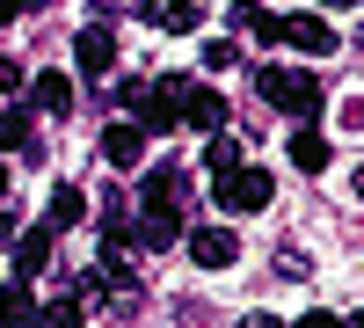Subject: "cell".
Masks as SVG:
<instances>
[{
    "label": "cell",
    "mask_w": 364,
    "mask_h": 328,
    "mask_svg": "<svg viewBox=\"0 0 364 328\" xmlns=\"http://www.w3.org/2000/svg\"><path fill=\"white\" fill-rule=\"evenodd\" d=\"M291 168H299V175H321V168H328V132L299 125V132H291Z\"/></svg>",
    "instance_id": "13"
},
{
    "label": "cell",
    "mask_w": 364,
    "mask_h": 328,
    "mask_svg": "<svg viewBox=\"0 0 364 328\" xmlns=\"http://www.w3.org/2000/svg\"><path fill=\"white\" fill-rule=\"evenodd\" d=\"M204 168H211V183H219V175H233V168H240V139L211 132V146H204Z\"/></svg>",
    "instance_id": "16"
},
{
    "label": "cell",
    "mask_w": 364,
    "mask_h": 328,
    "mask_svg": "<svg viewBox=\"0 0 364 328\" xmlns=\"http://www.w3.org/2000/svg\"><path fill=\"white\" fill-rule=\"evenodd\" d=\"M0 197H8V161H0Z\"/></svg>",
    "instance_id": "27"
},
{
    "label": "cell",
    "mask_w": 364,
    "mask_h": 328,
    "mask_svg": "<svg viewBox=\"0 0 364 328\" xmlns=\"http://www.w3.org/2000/svg\"><path fill=\"white\" fill-rule=\"evenodd\" d=\"M182 241V212H175V204H154V212H139V226H132V248H175Z\"/></svg>",
    "instance_id": "6"
},
{
    "label": "cell",
    "mask_w": 364,
    "mask_h": 328,
    "mask_svg": "<svg viewBox=\"0 0 364 328\" xmlns=\"http://www.w3.org/2000/svg\"><path fill=\"white\" fill-rule=\"evenodd\" d=\"M211 197H219V212H262L269 197H277V175L269 168H233L211 183Z\"/></svg>",
    "instance_id": "2"
},
{
    "label": "cell",
    "mask_w": 364,
    "mask_h": 328,
    "mask_svg": "<svg viewBox=\"0 0 364 328\" xmlns=\"http://www.w3.org/2000/svg\"><path fill=\"white\" fill-rule=\"evenodd\" d=\"M328 8H343V0H328Z\"/></svg>",
    "instance_id": "32"
},
{
    "label": "cell",
    "mask_w": 364,
    "mask_h": 328,
    "mask_svg": "<svg viewBox=\"0 0 364 328\" xmlns=\"http://www.w3.org/2000/svg\"><path fill=\"white\" fill-rule=\"evenodd\" d=\"M51 233H58V226H29L22 241H15V277H37L44 263H51Z\"/></svg>",
    "instance_id": "12"
},
{
    "label": "cell",
    "mask_w": 364,
    "mask_h": 328,
    "mask_svg": "<svg viewBox=\"0 0 364 328\" xmlns=\"http://www.w3.org/2000/svg\"><path fill=\"white\" fill-rule=\"evenodd\" d=\"M139 204H146V212H154V204H182V175H175V168H154V175H146V197H139Z\"/></svg>",
    "instance_id": "17"
},
{
    "label": "cell",
    "mask_w": 364,
    "mask_h": 328,
    "mask_svg": "<svg viewBox=\"0 0 364 328\" xmlns=\"http://www.w3.org/2000/svg\"><path fill=\"white\" fill-rule=\"evenodd\" d=\"M284 44L306 51V58H328V51H336V29H328L321 15H284Z\"/></svg>",
    "instance_id": "8"
},
{
    "label": "cell",
    "mask_w": 364,
    "mask_h": 328,
    "mask_svg": "<svg viewBox=\"0 0 364 328\" xmlns=\"http://www.w3.org/2000/svg\"><path fill=\"white\" fill-rule=\"evenodd\" d=\"M255 88H262V102H277L284 117H299V125H314V117H321V80H314L306 66H262Z\"/></svg>",
    "instance_id": "1"
},
{
    "label": "cell",
    "mask_w": 364,
    "mask_h": 328,
    "mask_svg": "<svg viewBox=\"0 0 364 328\" xmlns=\"http://www.w3.org/2000/svg\"><path fill=\"white\" fill-rule=\"evenodd\" d=\"M240 328H284L277 314H248V321H240Z\"/></svg>",
    "instance_id": "23"
},
{
    "label": "cell",
    "mask_w": 364,
    "mask_h": 328,
    "mask_svg": "<svg viewBox=\"0 0 364 328\" xmlns=\"http://www.w3.org/2000/svg\"><path fill=\"white\" fill-rule=\"evenodd\" d=\"M182 125H190V132H219V125H226V95L190 80V95H182Z\"/></svg>",
    "instance_id": "9"
},
{
    "label": "cell",
    "mask_w": 364,
    "mask_h": 328,
    "mask_svg": "<svg viewBox=\"0 0 364 328\" xmlns=\"http://www.w3.org/2000/svg\"><path fill=\"white\" fill-rule=\"evenodd\" d=\"M29 102H37L44 117H66L73 110V80L66 73H37V80H29Z\"/></svg>",
    "instance_id": "11"
},
{
    "label": "cell",
    "mask_w": 364,
    "mask_h": 328,
    "mask_svg": "<svg viewBox=\"0 0 364 328\" xmlns=\"http://www.w3.org/2000/svg\"><path fill=\"white\" fill-rule=\"evenodd\" d=\"M182 248H190V263H197V270H226V263L240 255L233 226H197V233H182Z\"/></svg>",
    "instance_id": "4"
},
{
    "label": "cell",
    "mask_w": 364,
    "mask_h": 328,
    "mask_svg": "<svg viewBox=\"0 0 364 328\" xmlns=\"http://www.w3.org/2000/svg\"><path fill=\"white\" fill-rule=\"evenodd\" d=\"M233 58H240V51H233L226 37H211V44H204V66H211V73H226V66H233Z\"/></svg>",
    "instance_id": "21"
},
{
    "label": "cell",
    "mask_w": 364,
    "mask_h": 328,
    "mask_svg": "<svg viewBox=\"0 0 364 328\" xmlns=\"http://www.w3.org/2000/svg\"><path fill=\"white\" fill-rule=\"evenodd\" d=\"M343 328H364V321H343Z\"/></svg>",
    "instance_id": "31"
},
{
    "label": "cell",
    "mask_w": 364,
    "mask_h": 328,
    "mask_svg": "<svg viewBox=\"0 0 364 328\" xmlns=\"http://www.w3.org/2000/svg\"><path fill=\"white\" fill-rule=\"evenodd\" d=\"M0 248H15V219L8 212H0Z\"/></svg>",
    "instance_id": "25"
},
{
    "label": "cell",
    "mask_w": 364,
    "mask_h": 328,
    "mask_svg": "<svg viewBox=\"0 0 364 328\" xmlns=\"http://www.w3.org/2000/svg\"><path fill=\"white\" fill-rule=\"evenodd\" d=\"M15 15H22V8H15V0H0V22H15Z\"/></svg>",
    "instance_id": "26"
},
{
    "label": "cell",
    "mask_w": 364,
    "mask_h": 328,
    "mask_svg": "<svg viewBox=\"0 0 364 328\" xmlns=\"http://www.w3.org/2000/svg\"><path fill=\"white\" fill-rule=\"evenodd\" d=\"M299 328H343L336 314H306V321H299Z\"/></svg>",
    "instance_id": "24"
},
{
    "label": "cell",
    "mask_w": 364,
    "mask_h": 328,
    "mask_svg": "<svg viewBox=\"0 0 364 328\" xmlns=\"http://www.w3.org/2000/svg\"><path fill=\"white\" fill-rule=\"evenodd\" d=\"M350 125H364V102H357V110H350Z\"/></svg>",
    "instance_id": "28"
},
{
    "label": "cell",
    "mask_w": 364,
    "mask_h": 328,
    "mask_svg": "<svg viewBox=\"0 0 364 328\" xmlns=\"http://www.w3.org/2000/svg\"><path fill=\"white\" fill-rule=\"evenodd\" d=\"M37 328H80V300H44L37 307Z\"/></svg>",
    "instance_id": "20"
},
{
    "label": "cell",
    "mask_w": 364,
    "mask_h": 328,
    "mask_svg": "<svg viewBox=\"0 0 364 328\" xmlns=\"http://www.w3.org/2000/svg\"><path fill=\"white\" fill-rule=\"evenodd\" d=\"M182 95H190V80L168 73V80H154V88H139L132 110H139V125H146V132H175V125H182Z\"/></svg>",
    "instance_id": "3"
},
{
    "label": "cell",
    "mask_w": 364,
    "mask_h": 328,
    "mask_svg": "<svg viewBox=\"0 0 364 328\" xmlns=\"http://www.w3.org/2000/svg\"><path fill=\"white\" fill-rule=\"evenodd\" d=\"M233 22L248 29L255 44H284V15H269V8H255V0H233Z\"/></svg>",
    "instance_id": "10"
},
{
    "label": "cell",
    "mask_w": 364,
    "mask_h": 328,
    "mask_svg": "<svg viewBox=\"0 0 364 328\" xmlns=\"http://www.w3.org/2000/svg\"><path fill=\"white\" fill-rule=\"evenodd\" d=\"M146 15H154L161 29H197V8H190V0H146Z\"/></svg>",
    "instance_id": "18"
},
{
    "label": "cell",
    "mask_w": 364,
    "mask_h": 328,
    "mask_svg": "<svg viewBox=\"0 0 364 328\" xmlns=\"http://www.w3.org/2000/svg\"><path fill=\"white\" fill-rule=\"evenodd\" d=\"M15 88H22V66H15V58H0V95H15Z\"/></svg>",
    "instance_id": "22"
},
{
    "label": "cell",
    "mask_w": 364,
    "mask_h": 328,
    "mask_svg": "<svg viewBox=\"0 0 364 328\" xmlns=\"http://www.w3.org/2000/svg\"><path fill=\"white\" fill-rule=\"evenodd\" d=\"M0 154H29V117L22 110H0Z\"/></svg>",
    "instance_id": "19"
},
{
    "label": "cell",
    "mask_w": 364,
    "mask_h": 328,
    "mask_svg": "<svg viewBox=\"0 0 364 328\" xmlns=\"http://www.w3.org/2000/svg\"><path fill=\"white\" fill-rule=\"evenodd\" d=\"M73 66H80L87 80H102V73L117 66V37H109V29H102V22H87V29H80V37H73Z\"/></svg>",
    "instance_id": "5"
},
{
    "label": "cell",
    "mask_w": 364,
    "mask_h": 328,
    "mask_svg": "<svg viewBox=\"0 0 364 328\" xmlns=\"http://www.w3.org/2000/svg\"><path fill=\"white\" fill-rule=\"evenodd\" d=\"M357 197H364V168H357Z\"/></svg>",
    "instance_id": "30"
},
{
    "label": "cell",
    "mask_w": 364,
    "mask_h": 328,
    "mask_svg": "<svg viewBox=\"0 0 364 328\" xmlns=\"http://www.w3.org/2000/svg\"><path fill=\"white\" fill-rule=\"evenodd\" d=\"M0 321H8V328H37V300H29V277H15L8 292H0Z\"/></svg>",
    "instance_id": "15"
},
{
    "label": "cell",
    "mask_w": 364,
    "mask_h": 328,
    "mask_svg": "<svg viewBox=\"0 0 364 328\" xmlns=\"http://www.w3.org/2000/svg\"><path fill=\"white\" fill-rule=\"evenodd\" d=\"M15 8H44V0H15Z\"/></svg>",
    "instance_id": "29"
},
{
    "label": "cell",
    "mask_w": 364,
    "mask_h": 328,
    "mask_svg": "<svg viewBox=\"0 0 364 328\" xmlns=\"http://www.w3.org/2000/svg\"><path fill=\"white\" fill-rule=\"evenodd\" d=\"M146 139H154V132H146L139 117H132V125H109V132H102V161H109V168H139V161H146Z\"/></svg>",
    "instance_id": "7"
},
{
    "label": "cell",
    "mask_w": 364,
    "mask_h": 328,
    "mask_svg": "<svg viewBox=\"0 0 364 328\" xmlns=\"http://www.w3.org/2000/svg\"><path fill=\"white\" fill-rule=\"evenodd\" d=\"M80 219H87V197H80L73 183H58V190H51V204H44V226L66 233V226H80Z\"/></svg>",
    "instance_id": "14"
}]
</instances>
